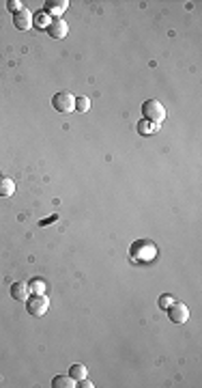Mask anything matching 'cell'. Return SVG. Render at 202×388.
I'll return each instance as SVG.
<instances>
[{"instance_id":"cell-2","label":"cell","mask_w":202,"mask_h":388,"mask_svg":"<svg viewBox=\"0 0 202 388\" xmlns=\"http://www.w3.org/2000/svg\"><path fill=\"white\" fill-rule=\"evenodd\" d=\"M142 119L150 121V123H164L166 119V108L160 99H146V102L142 104Z\"/></svg>"},{"instance_id":"cell-7","label":"cell","mask_w":202,"mask_h":388,"mask_svg":"<svg viewBox=\"0 0 202 388\" xmlns=\"http://www.w3.org/2000/svg\"><path fill=\"white\" fill-rule=\"evenodd\" d=\"M13 24L20 31H28V28H32V13L28 9H22L18 13H13Z\"/></svg>"},{"instance_id":"cell-11","label":"cell","mask_w":202,"mask_h":388,"mask_svg":"<svg viewBox=\"0 0 202 388\" xmlns=\"http://www.w3.org/2000/svg\"><path fill=\"white\" fill-rule=\"evenodd\" d=\"M157 132H160V125L157 123H150V121H146V119L138 121V134L148 136V134H157Z\"/></svg>"},{"instance_id":"cell-9","label":"cell","mask_w":202,"mask_h":388,"mask_svg":"<svg viewBox=\"0 0 202 388\" xmlns=\"http://www.w3.org/2000/svg\"><path fill=\"white\" fill-rule=\"evenodd\" d=\"M9 293H11V298H13V300H18V302L26 300L28 296H30V291H28V283H24V280H16V283L11 285Z\"/></svg>"},{"instance_id":"cell-19","label":"cell","mask_w":202,"mask_h":388,"mask_svg":"<svg viewBox=\"0 0 202 388\" xmlns=\"http://www.w3.org/2000/svg\"><path fill=\"white\" fill-rule=\"evenodd\" d=\"M76 386H80V388H92L95 384H92L88 377H84V379H80V384H76Z\"/></svg>"},{"instance_id":"cell-14","label":"cell","mask_w":202,"mask_h":388,"mask_svg":"<svg viewBox=\"0 0 202 388\" xmlns=\"http://www.w3.org/2000/svg\"><path fill=\"white\" fill-rule=\"evenodd\" d=\"M46 280L43 278H32L30 283H28V291L30 293H46Z\"/></svg>"},{"instance_id":"cell-13","label":"cell","mask_w":202,"mask_h":388,"mask_svg":"<svg viewBox=\"0 0 202 388\" xmlns=\"http://www.w3.org/2000/svg\"><path fill=\"white\" fill-rule=\"evenodd\" d=\"M69 375L76 379V382H80V379H84L86 377V366L84 364H80V362H76L74 366H69Z\"/></svg>"},{"instance_id":"cell-1","label":"cell","mask_w":202,"mask_h":388,"mask_svg":"<svg viewBox=\"0 0 202 388\" xmlns=\"http://www.w3.org/2000/svg\"><path fill=\"white\" fill-rule=\"evenodd\" d=\"M157 257V246L155 242L150 240H138L132 244V248H129V259L132 261H140V263H148L153 261Z\"/></svg>"},{"instance_id":"cell-12","label":"cell","mask_w":202,"mask_h":388,"mask_svg":"<svg viewBox=\"0 0 202 388\" xmlns=\"http://www.w3.org/2000/svg\"><path fill=\"white\" fill-rule=\"evenodd\" d=\"M52 386L54 388H74L76 386V379L71 375H54L52 377Z\"/></svg>"},{"instance_id":"cell-16","label":"cell","mask_w":202,"mask_h":388,"mask_svg":"<svg viewBox=\"0 0 202 388\" xmlns=\"http://www.w3.org/2000/svg\"><path fill=\"white\" fill-rule=\"evenodd\" d=\"M88 108H90V99L88 97H76V110L78 112H86V110H88Z\"/></svg>"},{"instance_id":"cell-10","label":"cell","mask_w":202,"mask_h":388,"mask_svg":"<svg viewBox=\"0 0 202 388\" xmlns=\"http://www.w3.org/2000/svg\"><path fill=\"white\" fill-rule=\"evenodd\" d=\"M16 194V181L11 177H0V197H11Z\"/></svg>"},{"instance_id":"cell-4","label":"cell","mask_w":202,"mask_h":388,"mask_svg":"<svg viewBox=\"0 0 202 388\" xmlns=\"http://www.w3.org/2000/svg\"><path fill=\"white\" fill-rule=\"evenodd\" d=\"M52 108L56 112H71L76 110V97L69 91H58L52 95Z\"/></svg>"},{"instance_id":"cell-3","label":"cell","mask_w":202,"mask_h":388,"mask_svg":"<svg viewBox=\"0 0 202 388\" xmlns=\"http://www.w3.org/2000/svg\"><path fill=\"white\" fill-rule=\"evenodd\" d=\"M26 311L32 317H43L50 311V298H46V293H32L26 298Z\"/></svg>"},{"instance_id":"cell-15","label":"cell","mask_w":202,"mask_h":388,"mask_svg":"<svg viewBox=\"0 0 202 388\" xmlns=\"http://www.w3.org/2000/svg\"><path fill=\"white\" fill-rule=\"evenodd\" d=\"M50 22H52V18H50L46 11H43V13H37V16L32 18V24H34V26H39V28H48V26H50Z\"/></svg>"},{"instance_id":"cell-5","label":"cell","mask_w":202,"mask_h":388,"mask_svg":"<svg viewBox=\"0 0 202 388\" xmlns=\"http://www.w3.org/2000/svg\"><path fill=\"white\" fill-rule=\"evenodd\" d=\"M168 311V317L170 321H174V323H185L187 319H190V306L183 304V302H172V304L166 308Z\"/></svg>"},{"instance_id":"cell-17","label":"cell","mask_w":202,"mask_h":388,"mask_svg":"<svg viewBox=\"0 0 202 388\" xmlns=\"http://www.w3.org/2000/svg\"><path fill=\"white\" fill-rule=\"evenodd\" d=\"M172 302H174V298H172V293H164V296H160V308L162 311H166Z\"/></svg>"},{"instance_id":"cell-18","label":"cell","mask_w":202,"mask_h":388,"mask_svg":"<svg viewBox=\"0 0 202 388\" xmlns=\"http://www.w3.org/2000/svg\"><path fill=\"white\" fill-rule=\"evenodd\" d=\"M6 9H9L11 13H18V11L24 9V7H22L20 0H9V3H6Z\"/></svg>"},{"instance_id":"cell-8","label":"cell","mask_w":202,"mask_h":388,"mask_svg":"<svg viewBox=\"0 0 202 388\" xmlns=\"http://www.w3.org/2000/svg\"><path fill=\"white\" fill-rule=\"evenodd\" d=\"M67 9H69L67 0H48V3H46V13H48V16H54L56 20H58Z\"/></svg>"},{"instance_id":"cell-6","label":"cell","mask_w":202,"mask_h":388,"mask_svg":"<svg viewBox=\"0 0 202 388\" xmlns=\"http://www.w3.org/2000/svg\"><path fill=\"white\" fill-rule=\"evenodd\" d=\"M46 31H48V35H50L52 39H64V37L69 35V24H67L64 20L58 18V20H52V22H50V26L46 28Z\"/></svg>"}]
</instances>
